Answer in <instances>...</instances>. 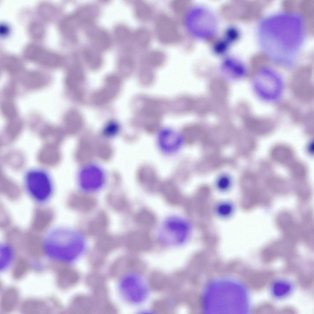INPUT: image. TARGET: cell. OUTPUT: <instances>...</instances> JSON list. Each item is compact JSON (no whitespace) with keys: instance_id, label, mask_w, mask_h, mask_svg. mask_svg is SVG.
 <instances>
[{"instance_id":"6da1fadb","label":"cell","mask_w":314,"mask_h":314,"mask_svg":"<svg viewBox=\"0 0 314 314\" xmlns=\"http://www.w3.org/2000/svg\"><path fill=\"white\" fill-rule=\"evenodd\" d=\"M303 22L296 14L280 13L269 16L260 23L259 44L273 60L285 67L295 63L304 38Z\"/></svg>"},{"instance_id":"7a4b0ae2","label":"cell","mask_w":314,"mask_h":314,"mask_svg":"<svg viewBox=\"0 0 314 314\" xmlns=\"http://www.w3.org/2000/svg\"><path fill=\"white\" fill-rule=\"evenodd\" d=\"M203 304L207 313L236 312L247 313L251 304L249 292L241 282L234 279H216L207 285L204 291Z\"/></svg>"},{"instance_id":"3957f363","label":"cell","mask_w":314,"mask_h":314,"mask_svg":"<svg viewBox=\"0 0 314 314\" xmlns=\"http://www.w3.org/2000/svg\"><path fill=\"white\" fill-rule=\"evenodd\" d=\"M85 241L82 235L71 228L54 226L48 229L42 240L43 253L56 262H68L83 251Z\"/></svg>"},{"instance_id":"277c9868","label":"cell","mask_w":314,"mask_h":314,"mask_svg":"<svg viewBox=\"0 0 314 314\" xmlns=\"http://www.w3.org/2000/svg\"><path fill=\"white\" fill-rule=\"evenodd\" d=\"M23 184L29 197L40 205L49 202L55 192V184L51 174L46 169L40 167L28 169L24 175Z\"/></svg>"},{"instance_id":"5b68a950","label":"cell","mask_w":314,"mask_h":314,"mask_svg":"<svg viewBox=\"0 0 314 314\" xmlns=\"http://www.w3.org/2000/svg\"><path fill=\"white\" fill-rule=\"evenodd\" d=\"M188 32L194 38L207 40L214 37L217 33L218 22L215 14L209 8L201 5L192 7L185 19Z\"/></svg>"},{"instance_id":"8992f818","label":"cell","mask_w":314,"mask_h":314,"mask_svg":"<svg viewBox=\"0 0 314 314\" xmlns=\"http://www.w3.org/2000/svg\"><path fill=\"white\" fill-rule=\"evenodd\" d=\"M255 94L260 99L273 102L279 99L283 92L284 84L281 75L274 69L268 67L260 69L253 81Z\"/></svg>"},{"instance_id":"52a82bcc","label":"cell","mask_w":314,"mask_h":314,"mask_svg":"<svg viewBox=\"0 0 314 314\" xmlns=\"http://www.w3.org/2000/svg\"><path fill=\"white\" fill-rule=\"evenodd\" d=\"M119 288L126 301L134 305L144 303L150 294L149 286L143 276L137 272L124 275L120 279Z\"/></svg>"},{"instance_id":"ba28073f","label":"cell","mask_w":314,"mask_h":314,"mask_svg":"<svg viewBox=\"0 0 314 314\" xmlns=\"http://www.w3.org/2000/svg\"><path fill=\"white\" fill-rule=\"evenodd\" d=\"M76 177L79 187L86 192L100 190L104 186L107 180L106 173L104 168L99 164L92 162L81 166Z\"/></svg>"},{"instance_id":"9c48e42d","label":"cell","mask_w":314,"mask_h":314,"mask_svg":"<svg viewBox=\"0 0 314 314\" xmlns=\"http://www.w3.org/2000/svg\"><path fill=\"white\" fill-rule=\"evenodd\" d=\"M191 227L186 220L176 216L167 218L162 225L160 236L166 245L178 246L184 244L191 232Z\"/></svg>"},{"instance_id":"30bf717a","label":"cell","mask_w":314,"mask_h":314,"mask_svg":"<svg viewBox=\"0 0 314 314\" xmlns=\"http://www.w3.org/2000/svg\"><path fill=\"white\" fill-rule=\"evenodd\" d=\"M295 286L290 280L280 278L273 280L269 286L271 297L278 301L282 300L289 297L293 292Z\"/></svg>"},{"instance_id":"8fae6325","label":"cell","mask_w":314,"mask_h":314,"mask_svg":"<svg viewBox=\"0 0 314 314\" xmlns=\"http://www.w3.org/2000/svg\"><path fill=\"white\" fill-rule=\"evenodd\" d=\"M239 30L236 27L230 26L225 30L221 39L216 42L213 47V51L215 54L221 55L225 54L231 45L236 42L239 36Z\"/></svg>"},{"instance_id":"7c38bea8","label":"cell","mask_w":314,"mask_h":314,"mask_svg":"<svg viewBox=\"0 0 314 314\" xmlns=\"http://www.w3.org/2000/svg\"><path fill=\"white\" fill-rule=\"evenodd\" d=\"M87 34L89 39L98 50H106L111 44V39L107 33L104 29L95 27L89 29Z\"/></svg>"},{"instance_id":"4fadbf2b","label":"cell","mask_w":314,"mask_h":314,"mask_svg":"<svg viewBox=\"0 0 314 314\" xmlns=\"http://www.w3.org/2000/svg\"><path fill=\"white\" fill-rule=\"evenodd\" d=\"M108 223V219L106 214L103 212H100L89 222L87 232L93 235L101 234L106 229Z\"/></svg>"},{"instance_id":"5bb4252c","label":"cell","mask_w":314,"mask_h":314,"mask_svg":"<svg viewBox=\"0 0 314 314\" xmlns=\"http://www.w3.org/2000/svg\"><path fill=\"white\" fill-rule=\"evenodd\" d=\"M73 197V207L78 211L89 212L94 209L97 205L96 200L89 195L76 194Z\"/></svg>"},{"instance_id":"9a60e30c","label":"cell","mask_w":314,"mask_h":314,"mask_svg":"<svg viewBox=\"0 0 314 314\" xmlns=\"http://www.w3.org/2000/svg\"><path fill=\"white\" fill-rule=\"evenodd\" d=\"M221 68L224 71L238 73L240 75L244 74L246 71L243 63L236 57L232 56L224 57L221 63Z\"/></svg>"},{"instance_id":"2e32d148","label":"cell","mask_w":314,"mask_h":314,"mask_svg":"<svg viewBox=\"0 0 314 314\" xmlns=\"http://www.w3.org/2000/svg\"><path fill=\"white\" fill-rule=\"evenodd\" d=\"M19 294L15 289L10 288L4 293L1 302L2 308L6 311L13 310L17 304Z\"/></svg>"},{"instance_id":"e0dca14e","label":"cell","mask_w":314,"mask_h":314,"mask_svg":"<svg viewBox=\"0 0 314 314\" xmlns=\"http://www.w3.org/2000/svg\"><path fill=\"white\" fill-rule=\"evenodd\" d=\"M55 269H57L56 282L59 287H67L74 281L75 274L71 270L58 267Z\"/></svg>"},{"instance_id":"ac0fdd59","label":"cell","mask_w":314,"mask_h":314,"mask_svg":"<svg viewBox=\"0 0 314 314\" xmlns=\"http://www.w3.org/2000/svg\"><path fill=\"white\" fill-rule=\"evenodd\" d=\"M159 137V143L164 150L170 152L174 151L178 148V141L177 136L174 135L164 136L163 135Z\"/></svg>"},{"instance_id":"d6986e66","label":"cell","mask_w":314,"mask_h":314,"mask_svg":"<svg viewBox=\"0 0 314 314\" xmlns=\"http://www.w3.org/2000/svg\"><path fill=\"white\" fill-rule=\"evenodd\" d=\"M234 206L232 203L223 201L218 203L215 208L216 212L220 216L223 218L230 216L233 211Z\"/></svg>"},{"instance_id":"ffe728a7","label":"cell","mask_w":314,"mask_h":314,"mask_svg":"<svg viewBox=\"0 0 314 314\" xmlns=\"http://www.w3.org/2000/svg\"><path fill=\"white\" fill-rule=\"evenodd\" d=\"M96 49H87L84 51V57L86 61L92 66L100 65L102 61L101 57Z\"/></svg>"},{"instance_id":"44dd1931","label":"cell","mask_w":314,"mask_h":314,"mask_svg":"<svg viewBox=\"0 0 314 314\" xmlns=\"http://www.w3.org/2000/svg\"><path fill=\"white\" fill-rule=\"evenodd\" d=\"M120 131V127L117 123H110L104 127L102 132V137L104 139H111L117 136Z\"/></svg>"},{"instance_id":"7402d4cb","label":"cell","mask_w":314,"mask_h":314,"mask_svg":"<svg viewBox=\"0 0 314 314\" xmlns=\"http://www.w3.org/2000/svg\"><path fill=\"white\" fill-rule=\"evenodd\" d=\"M28 269V264L25 260L22 259H18L13 269L14 277L16 279L20 278L27 272Z\"/></svg>"},{"instance_id":"603a6c76","label":"cell","mask_w":314,"mask_h":314,"mask_svg":"<svg viewBox=\"0 0 314 314\" xmlns=\"http://www.w3.org/2000/svg\"><path fill=\"white\" fill-rule=\"evenodd\" d=\"M1 252H2L3 258L5 259L3 260V267L4 265L5 266L8 265L9 263L11 261L12 257L13 256V251L12 248L7 243H2L0 245Z\"/></svg>"},{"instance_id":"cb8c5ba5","label":"cell","mask_w":314,"mask_h":314,"mask_svg":"<svg viewBox=\"0 0 314 314\" xmlns=\"http://www.w3.org/2000/svg\"><path fill=\"white\" fill-rule=\"evenodd\" d=\"M230 183L229 179L224 178L223 179L219 180L217 184V187L220 190L225 191L227 190L230 186Z\"/></svg>"}]
</instances>
